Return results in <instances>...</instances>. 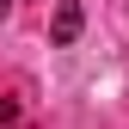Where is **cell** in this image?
<instances>
[{"instance_id":"6da1fadb","label":"cell","mask_w":129,"mask_h":129,"mask_svg":"<svg viewBox=\"0 0 129 129\" xmlns=\"http://www.w3.org/2000/svg\"><path fill=\"white\" fill-rule=\"evenodd\" d=\"M80 25H86L80 0H61V6H55V19H49V43H55V49H68V43L80 37Z\"/></svg>"},{"instance_id":"7a4b0ae2","label":"cell","mask_w":129,"mask_h":129,"mask_svg":"<svg viewBox=\"0 0 129 129\" xmlns=\"http://www.w3.org/2000/svg\"><path fill=\"white\" fill-rule=\"evenodd\" d=\"M12 117H19V105H12V99H0V123H12Z\"/></svg>"},{"instance_id":"3957f363","label":"cell","mask_w":129,"mask_h":129,"mask_svg":"<svg viewBox=\"0 0 129 129\" xmlns=\"http://www.w3.org/2000/svg\"><path fill=\"white\" fill-rule=\"evenodd\" d=\"M6 12H12V0H0V19H6Z\"/></svg>"}]
</instances>
